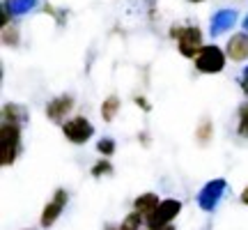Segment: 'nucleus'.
Instances as JSON below:
<instances>
[{"label": "nucleus", "mask_w": 248, "mask_h": 230, "mask_svg": "<svg viewBox=\"0 0 248 230\" xmlns=\"http://www.w3.org/2000/svg\"><path fill=\"white\" fill-rule=\"evenodd\" d=\"M209 133H212V122H204L202 127H200V129H198V138H200V141H207V138H209Z\"/></svg>", "instance_id": "2eb2a0df"}, {"label": "nucleus", "mask_w": 248, "mask_h": 230, "mask_svg": "<svg viewBox=\"0 0 248 230\" xmlns=\"http://www.w3.org/2000/svg\"><path fill=\"white\" fill-rule=\"evenodd\" d=\"M246 28H248V21H246Z\"/></svg>", "instance_id": "aec40b11"}, {"label": "nucleus", "mask_w": 248, "mask_h": 230, "mask_svg": "<svg viewBox=\"0 0 248 230\" xmlns=\"http://www.w3.org/2000/svg\"><path fill=\"white\" fill-rule=\"evenodd\" d=\"M110 170H113V166H110V164H108V161L104 159V161H99L97 166L92 168V175L99 177V175H104V173H110Z\"/></svg>", "instance_id": "4468645a"}, {"label": "nucleus", "mask_w": 248, "mask_h": 230, "mask_svg": "<svg viewBox=\"0 0 248 230\" xmlns=\"http://www.w3.org/2000/svg\"><path fill=\"white\" fill-rule=\"evenodd\" d=\"M191 2H202V0H191Z\"/></svg>", "instance_id": "6ab92c4d"}, {"label": "nucleus", "mask_w": 248, "mask_h": 230, "mask_svg": "<svg viewBox=\"0 0 248 230\" xmlns=\"http://www.w3.org/2000/svg\"><path fill=\"white\" fill-rule=\"evenodd\" d=\"M175 37H177L179 53L186 55V58H198L200 51L204 49L202 46V33H200L198 28H193V26L179 28L177 33H175Z\"/></svg>", "instance_id": "f257e3e1"}, {"label": "nucleus", "mask_w": 248, "mask_h": 230, "mask_svg": "<svg viewBox=\"0 0 248 230\" xmlns=\"http://www.w3.org/2000/svg\"><path fill=\"white\" fill-rule=\"evenodd\" d=\"M18 141H21V129L18 124H5L0 129V145H2V166H9L18 154Z\"/></svg>", "instance_id": "f03ea898"}, {"label": "nucleus", "mask_w": 248, "mask_h": 230, "mask_svg": "<svg viewBox=\"0 0 248 230\" xmlns=\"http://www.w3.org/2000/svg\"><path fill=\"white\" fill-rule=\"evenodd\" d=\"M71 106H74V99L71 97H58L46 106V115H48L51 120H62V117L71 111Z\"/></svg>", "instance_id": "1a4fd4ad"}, {"label": "nucleus", "mask_w": 248, "mask_h": 230, "mask_svg": "<svg viewBox=\"0 0 248 230\" xmlns=\"http://www.w3.org/2000/svg\"><path fill=\"white\" fill-rule=\"evenodd\" d=\"M228 58L232 60H246L248 58V35H234L228 42Z\"/></svg>", "instance_id": "6e6552de"}, {"label": "nucleus", "mask_w": 248, "mask_h": 230, "mask_svg": "<svg viewBox=\"0 0 248 230\" xmlns=\"http://www.w3.org/2000/svg\"><path fill=\"white\" fill-rule=\"evenodd\" d=\"M67 198H69V194L64 191V189H58L53 196V200L44 207V212H42V219H39V223H42V228H51L55 221H58V216H60V212L64 210V205H67Z\"/></svg>", "instance_id": "423d86ee"}, {"label": "nucleus", "mask_w": 248, "mask_h": 230, "mask_svg": "<svg viewBox=\"0 0 248 230\" xmlns=\"http://www.w3.org/2000/svg\"><path fill=\"white\" fill-rule=\"evenodd\" d=\"M97 148H99V152H101V154H106V157H110V154L115 152V143L110 141V138H106V141H101V143H99Z\"/></svg>", "instance_id": "ddd939ff"}, {"label": "nucleus", "mask_w": 248, "mask_h": 230, "mask_svg": "<svg viewBox=\"0 0 248 230\" xmlns=\"http://www.w3.org/2000/svg\"><path fill=\"white\" fill-rule=\"evenodd\" d=\"M241 200H244V203L248 205V186H246V189H244V191H241Z\"/></svg>", "instance_id": "dca6fc26"}, {"label": "nucleus", "mask_w": 248, "mask_h": 230, "mask_svg": "<svg viewBox=\"0 0 248 230\" xmlns=\"http://www.w3.org/2000/svg\"><path fill=\"white\" fill-rule=\"evenodd\" d=\"M244 90L248 92V71H246V81H244Z\"/></svg>", "instance_id": "f3484780"}, {"label": "nucleus", "mask_w": 248, "mask_h": 230, "mask_svg": "<svg viewBox=\"0 0 248 230\" xmlns=\"http://www.w3.org/2000/svg\"><path fill=\"white\" fill-rule=\"evenodd\" d=\"M62 131H64V136H67V141L76 143V145H80V143H85L94 133V127L85 120V117H71V120H67V122L62 124Z\"/></svg>", "instance_id": "20e7f679"}, {"label": "nucleus", "mask_w": 248, "mask_h": 230, "mask_svg": "<svg viewBox=\"0 0 248 230\" xmlns=\"http://www.w3.org/2000/svg\"><path fill=\"white\" fill-rule=\"evenodd\" d=\"M159 205H161V200H159V196H156V194H142V196H138V198H136L133 207H136V212L142 214V216H145V221H147L152 214L159 210Z\"/></svg>", "instance_id": "0eeeda50"}, {"label": "nucleus", "mask_w": 248, "mask_h": 230, "mask_svg": "<svg viewBox=\"0 0 248 230\" xmlns=\"http://www.w3.org/2000/svg\"><path fill=\"white\" fill-rule=\"evenodd\" d=\"M182 212V203L177 200H161L159 210L147 219V228H163V226H170L172 219Z\"/></svg>", "instance_id": "39448f33"}, {"label": "nucleus", "mask_w": 248, "mask_h": 230, "mask_svg": "<svg viewBox=\"0 0 248 230\" xmlns=\"http://www.w3.org/2000/svg\"><path fill=\"white\" fill-rule=\"evenodd\" d=\"M195 67L204 74H216V71H223L225 67V53L216 46H204L200 55L195 58Z\"/></svg>", "instance_id": "7ed1b4c3"}, {"label": "nucleus", "mask_w": 248, "mask_h": 230, "mask_svg": "<svg viewBox=\"0 0 248 230\" xmlns=\"http://www.w3.org/2000/svg\"><path fill=\"white\" fill-rule=\"evenodd\" d=\"M142 221H145V216H142V214L131 212L129 216H124V221H122V226H120V228H122V230H140Z\"/></svg>", "instance_id": "9b49d317"}, {"label": "nucleus", "mask_w": 248, "mask_h": 230, "mask_svg": "<svg viewBox=\"0 0 248 230\" xmlns=\"http://www.w3.org/2000/svg\"><path fill=\"white\" fill-rule=\"evenodd\" d=\"M239 133L248 136V104H244L239 111Z\"/></svg>", "instance_id": "f8f14e48"}, {"label": "nucleus", "mask_w": 248, "mask_h": 230, "mask_svg": "<svg viewBox=\"0 0 248 230\" xmlns=\"http://www.w3.org/2000/svg\"><path fill=\"white\" fill-rule=\"evenodd\" d=\"M117 108H120V99L117 97H108L104 104H101V117L106 120V122H110L113 117H115Z\"/></svg>", "instance_id": "9d476101"}, {"label": "nucleus", "mask_w": 248, "mask_h": 230, "mask_svg": "<svg viewBox=\"0 0 248 230\" xmlns=\"http://www.w3.org/2000/svg\"><path fill=\"white\" fill-rule=\"evenodd\" d=\"M106 230H122V228H115V226H108Z\"/></svg>", "instance_id": "a211bd4d"}]
</instances>
